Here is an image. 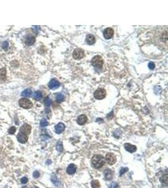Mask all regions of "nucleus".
<instances>
[{
    "label": "nucleus",
    "instance_id": "f257e3e1",
    "mask_svg": "<svg viewBox=\"0 0 168 188\" xmlns=\"http://www.w3.org/2000/svg\"><path fill=\"white\" fill-rule=\"evenodd\" d=\"M91 163L94 168L100 169L105 165V159L101 155H94L91 159Z\"/></svg>",
    "mask_w": 168,
    "mask_h": 188
},
{
    "label": "nucleus",
    "instance_id": "f03ea898",
    "mask_svg": "<svg viewBox=\"0 0 168 188\" xmlns=\"http://www.w3.org/2000/svg\"><path fill=\"white\" fill-rule=\"evenodd\" d=\"M91 64L94 67L98 68H101L103 65V58L100 55H96L94 56L91 60Z\"/></svg>",
    "mask_w": 168,
    "mask_h": 188
},
{
    "label": "nucleus",
    "instance_id": "7ed1b4c3",
    "mask_svg": "<svg viewBox=\"0 0 168 188\" xmlns=\"http://www.w3.org/2000/svg\"><path fill=\"white\" fill-rule=\"evenodd\" d=\"M18 103L19 105L21 107L23 108V109H30L33 106V103H32V102L30 101L29 99L25 98H21V99L19 100Z\"/></svg>",
    "mask_w": 168,
    "mask_h": 188
},
{
    "label": "nucleus",
    "instance_id": "20e7f679",
    "mask_svg": "<svg viewBox=\"0 0 168 188\" xmlns=\"http://www.w3.org/2000/svg\"><path fill=\"white\" fill-rule=\"evenodd\" d=\"M106 95V92L104 88H98L94 92V97L96 98V99L101 100L105 98Z\"/></svg>",
    "mask_w": 168,
    "mask_h": 188
},
{
    "label": "nucleus",
    "instance_id": "39448f33",
    "mask_svg": "<svg viewBox=\"0 0 168 188\" xmlns=\"http://www.w3.org/2000/svg\"><path fill=\"white\" fill-rule=\"evenodd\" d=\"M84 56V51L81 48L75 49L72 53V56L76 60H80L81 58H83Z\"/></svg>",
    "mask_w": 168,
    "mask_h": 188
},
{
    "label": "nucleus",
    "instance_id": "423d86ee",
    "mask_svg": "<svg viewBox=\"0 0 168 188\" xmlns=\"http://www.w3.org/2000/svg\"><path fill=\"white\" fill-rule=\"evenodd\" d=\"M31 130H32V127L30 125L25 124L21 127L20 129V133H21L28 136L31 132Z\"/></svg>",
    "mask_w": 168,
    "mask_h": 188
},
{
    "label": "nucleus",
    "instance_id": "0eeeda50",
    "mask_svg": "<svg viewBox=\"0 0 168 188\" xmlns=\"http://www.w3.org/2000/svg\"><path fill=\"white\" fill-rule=\"evenodd\" d=\"M105 161L109 165H111L116 162L117 159H116V157L114 154H112V153H108L106 155Z\"/></svg>",
    "mask_w": 168,
    "mask_h": 188
},
{
    "label": "nucleus",
    "instance_id": "6e6552de",
    "mask_svg": "<svg viewBox=\"0 0 168 188\" xmlns=\"http://www.w3.org/2000/svg\"><path fill=\"white\" fill-rule=\"evenodd\" d=\"M113 34H114V31H113V28H106L103 31L104 37L106 39L111 38L113 37Z\"/></svg>",
    "mask_w": 168,
    "mask_h": 188
},
{
    "label": "nucleus",
    "instance_id": "1a4fd4ad",
    "mask_svg": "<svg viewBox=\"0 0 168 188\" xmlns=\"http://www.w3.org/2000/svg\"><path fill=\"white\" fill-rule=\"evenodd\" d=\"M59 86H60V83L56 79H52L49 83V87L50 89H55L59 87Z\"/></svg>",
    "mask_w": 168,
    "mask_h": 188
},
{
    "label": "nucleus",
    "instance_id": "9d476101",
    "mask_svg": "<svg viewBox=\"0 0 168 188\" xmlns=\"http://www.w3.org/2000/svg\"><path fill=\"white\" fill-rule=\"evenodd\" d=\"M87 121H88V118H87L86 115L84 114L79 115L77 118V123L81 125H83L86 124Z\"/></svg>",
    "mask_w": 168,
    "mask_h": 188
},
{
    "label": "nucleus",
    "instance_id": "9b49d317",
    "mask_svg": "<svg viewBox=\"0 0 168 188\" xmlns=\"http://www.w3.org/2000/svg\"><path fill=\"white\" fill-rule=\"evenodd\" d=\"M124 147L126 151H128V152H130V153L135 152L137 150V147L135 145H134L130 144L129 143L125 144Z\"/></svg>",
    "mask_w": 168,
    "mask_h": 188
},
{
    "label": "nucleus",
    "instance_id": "f8f14e48",
    "mask_svg": "<svg viewBox=\"0 0 168 188\" xmlns=\"http://www.w3.org/2000/svg\"><path fill=\"white\" fill-rule=\"evenodd\" d=\"M65 127H66L65 125L62 122H60L55 126V131L57 133H62V132L65 130Z\"/></svg>",
    "mask_w": 168,
    "mask_h": 188
},
{
    "label": "nucleus",
    "instance_id": "ddd939ff",
    "mask_svg": "<svg viewBox=\"0 0 168 188\" xmlns=\"http://www.w3.org/2000/svg\"><path fill=\"white\" fill-rule=\"evenodd\" d=\"M17 139H18L19 142L21 143V144H25L28 141V136L21 133H19L17 135Z\"/></svg>",
    "mask_w": 168,
    "mask_h": 188
},
{
    "label": "nucleus",
    "instance_id": "4468645a",
    "mask_svg": "<svg viewBox=\"0 0 168 188\" xmlns=\"http://www.w3.org/2000/svg\"><path fill=\"white\" fill-rule=\"evenodd\" d=\"M76 169H77L76 166L73 164H71L67 167V168L66 169V172H67L68 174H74L76 172Z\"/></svg>",
    "mask_w": 168,
    "mask_h": 188
},
{
    "label": "nucleus",
    "instance_id": "2eb2a0df",
    "mask_svg": "<svg viewBox=\"0 0 168 188\" xmlns=\"http://www.w3.org/2000/svg\"><path fill=\"white\" fill-rule=\"evenodd\" d=\"M86 40L87 43L89 45H93L96 42V38L94 37V36L92 35H91V34H89V35H87Z\"/></svg>",
    "mask_w": 168,
    "mask_h": 188
},
{
    "label": "nucleus",
    "instance_id": "dca6fc26",
    "mask_svg": "<svg viewBox=\"0 0 168 188\" xmlns=\"http://www.w3.org/2000/svg\"><path fill=\"white\" fill-rule=\"evenodd\" d=\"M105 180H111L112 177H113V172L110 169H106L105 171Z\"/></svg>",
    "mask_w": 168,
    "mask_h": 188
},
{
    "label": "nucleus",
    "instance_id": "f3484780",
    "mask_svg": "<svg viewBox=\"0 0 168 188\" xmlns=\"http://www.w3.org/2000/svg\"><path fill=\"white\" fill-rule=\"evenodd\" d=\"M35 41V38L34 36H28L26 38V39H25V43L28 46L34 45Z\"/></svg>",
    "mask_w": 168,
    "mask_h": 188
},
{
    "label": "nucleus",
    "instance_id": "a211bd4d",
    "mask_svg": "<svg viewBox=\"0 0 168 188\" xmlns=\"http://www.w3.org/2000/svg\"><path fill=\"white\" fill-rule=\"evenodd\" d=\"M0 79L3 81L6 79V70L4 68H2L0 70Z\"/></svg>",
    "mask_w": 168,
    "mask_h": 188
},
{
    "label": "nucleus",
    "instance_id": "6ab92c4d",
    "mask_svg": "<svg viewBox=\"0 0 168 188\" xmlns=\"http://www.w3.org/2000/svg\"><path fill=\"white\" fill-rule=\"evenodd\" d=\"M51 180L53 182V184H54L55 186H59L60 185V182L59 180V179L57 178V177L55 176V175H53L51 177Z\"/></svg>",
    "mask_w": 168,
    "mask_h": 188
},
{
    "label": "nucleus",
    "instance_id": "aec40b11",
    "mask_svg": "<svg viewBox=\"0 0 168 188\" xmlns=\"http://www.w3.org/2000/svg\"><path fill=\"white\" fill-rule=\"evenodd\" d=\"M32 94V91L30 90V88H27V89H25V90H23L22 92H21V96L23 97H30Z\"/></svg>",
    "mask_w": 168,
    "mask_h": 188
},
{
    "label": "nucleus",
    "instance_id": "412c9836",
    "mask_svg": "<svg viewBox=\"0 0 168 188\" xmlns=\"http://www.w3.org/2000/svg\"><path fill=\"white\" fill-rule=\"evenodd\" d=\"M168 174L166 173L165 174L163 175L162 176V177L160 178V182H162V184L164 185V186H167L168 183Z\"/></svg>",
    "mask_w": 168,
    "mask_h": 188
},
{
    "label": "nucleus",
    "instance_id": "4be33fe9",
    "mask_svg": "<svg viewBox=\"0 0 168 188\" xmlns=\"http://www.w3.org/2000/svg\"><path fill=\"white\" fill-rule=\"evenodd\" d=\"M91 186L92 188H100V183L97 180H93L91 181Z\"/></svg>",
    "mask_w": 168,
    "mask_h": 188
},
{
    "label": "nucleus",
    "instance_id": "5701e85b",
    "mask_svg": "<svg viewBox=\"0 0 168 188\" xmlns=\"http://www.w3.org/2000/svg\"><path fill=\"white\" fill-rule=\"evenodd\" d=\"M34 99L36 100H40L42 98L41 92H39V91L35 92L34 94Z\"/></svg>",
    "mask_w": 168,
    "mask_h": 188
},
{
    "label": "nucleus",
    "instance_id": "b1692460",
    "mask_svg": "<svg viewBox=\"0 0 168 188\" xmlns=\"http://www.w3.org/2000/svg\"><path fill=\"white\" fill-rule=\"evenodd\" d=\"M56 149L58 150L59 152H62L63 150V145L62 143L60 141H59L56 144Z\"/></svg>",
    "mask_w": 168,
    "mask_h": 188
},
{
    "label": "nucleus",
    "instance_id": "393cba45",
    "mask_svg": "<svg viewBox=\"0 0 168 188\" xmlns=\"http://www.w3.org/2000/svg\"><path fill=\"white\" fill-rule=\"evenodd\" d=\"M55 97H56L57 101H58L59 102H62V100H64V96L62 94L59 93V94H57L56 96H55Z\"/></svg>",
    "mask_w": 168,
    "mask_h": 188
},
{
    "label": "nucleus",
    "instance_id": "a878e982",
    "mask_svg": "<svg viewBox=\"0 0 168 188\" xmlns=\"http://www.w3.org/2000/svg\"><path fill=\"white\" fill-rule=\"evenodd\" d=\"M40 126L41 127H46V126L48 125V122H47V120L45 119V118H43V119H42L41 121H40Z\"/></svg>",
    "mask_w": 168,
    "mask_h": 188
},
{
    "label": "nucleus",
    "instance_id": "bb28decb",
    "mask_svg": "<svg viewBox=\"0 0 168 188\" xmlns=\"http://www.w3.org/2000/svg\"><path fill=\"white\" fill-rule=\"evenodd\" d=\"M44 103H45V105L46 107H49L51 105V100L49 97H47L44 100Z\"/></svg>",
    "mask_w": 168,
    "mask_h": 188
},
{
    "label": "nucleus",
    "instance_id": "cd10ccee",
    "mask_svg": "<svg viewBox=\"0 0 168 188\" xmlns=\"http://www.w3.org/2000/svg\"><path fill=\"white\" fill-rule=\"evenodd\" d=\"M128 171V169L127 167H122L120 171V176H122V174H123L125 172H126V171Z\"/></svg>",
    "mask_w": 168,
    "mask_h": 188
},
{
    "label": "nucleus",
    "instance_id": "c85d7f7f",
    "mask_svg": "<svg viewBox=\"0 0 168 188\" xmlns=\"http://www.w3.org/2000/svg\"><path fill=\"white\" fill-rule=\"evenodd\" d=\"M16 127H11L8 129V133L9 134H13L16 132Z\"/></svg>",
    "mask_w": 168,
    "mask_h": 188
},
{
    "label": "nucleus",
    "instance_id": "c756f323",
    "mask_svg": "<svg viewBox=\"0 0 168 188\" xmlns=\"http://www.w3.org/2000/svg\"><path fill=\"white\" fill-rule=\"evenodd\" d=\"M8 47V41H4L3 43V44H2V48H3L4 50H7Z\"/></svg>",
    "mask_w": 168,
    "mask_h": 188
},
{
    "label": "nucleus",
    "instance_id": "7c9ffc66",
    "mask_svg": "<svg viewBox=\"0 0 168 188\" xmlns=\"http://www.w3.org/2000/svg\"><path fill=\"white\" fill-rule=\"evenodd\" d=\"M40 172L37 171H34V173H33V176H34L35 178H38L40 177Z\"/></svg>",
    "mask_w": 168,
    "mask_h": 188
},
{
    "label": "nucleus",
    "instance_id": "2f4dec72",
    "mask_svg": "<svg viewBox=\"0 0 168 188\" xmlns=\"http://www.w3.org/2000/svg\"><path fill=\"white\" fill-rule=\"evenodd\" d=\"M148 67H149V69L150 70H154L155 68V64L153 62H150L148 65Z\"/></svg>",
    "mask_w": 168,
    "mask_h": 188
},
{
    "label": "nucleus",
    "instance_id": "473e14b6",
    "mask_svg": "<svg viewBox=\"0 0 168 188\" xmlns=\"http://www.w3.org/2000/svg\"><path fill=\"white\" fill-rule=\"evenodd\" d=\"M28 178L27 177H23V178L21 179V182L22 183V184H26V183H27V182H28Z\"/></svg>",
    "mask_w": 168,
    "mask_h": 188
},
{
    "label": "nucleus",
    "instance_id": "72a5a7b5",
    "mask_svg": "<svg viewBox=\"0 0 168 188\" xmlns=\"http://www.w3.org/2000/svg\"><path fill=\"white\" fill-rule=\"evenodd\" d=\"M117 187V184L115 182H113L111 183V184L110 185L109 188H116Z\"/></svg>",
    "mask_w": 168,
    "mask_h": 188
},
{
    "label": "nucleus",
    "instance_id": "f704fd0d",
    "mask_svg": "<svg viewBox=\"0 0 168 188\" xmlns=\"http://www.w3.org/2000/svg\"><path fill=\"white\" fill-rule=\"evenodd\" d=\"M113 112H111L109 113V114H108L107 115V118H108V119H109V120H110V119H111V118H113Z\"/></svg>",
    "mask_w": 168,
    "mask_h": 188
},
{
    "label": "nucleus",
    "instance_id": "c9c22d12",
    "mask_svg": "<svg viewBox=\"0 0 168 188\" xmlns=\"http://www.w3.org/2000/svg\"><path fill=\"white\" fill-rule=\"evenodd\" d=\"M96 121L97 122H98V123H100V124H101V123H103V122H104V120H103L102 118H97V119L96 120Z\"/></svg>",
    "mask_w": 168,
    "mask_h": 188
}]
</instances>
